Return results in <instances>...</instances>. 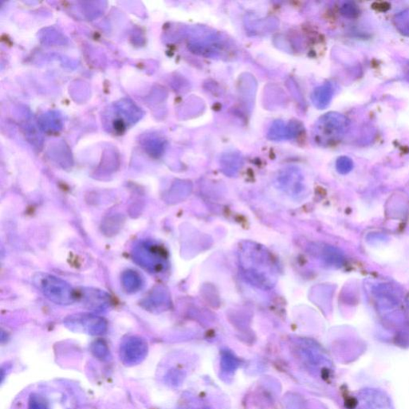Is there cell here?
Listing matches in <instances>:
<instances>
[{
    "instance_id": "1",
    "label": "cell",
    "mask_w": 409,
    "mask_h": 409,
    "mask_svg": "<svg viewBox=\"0 0 409 409\" xmlns=\"http://www.w3.org/2000/svg\"><path fill=\"white\" fill-rule=\"evenodd\" d=\"M239 261L245 278L261 289H271L277 282L278 271L270 252L258 244L247 242L241 247Z\"/></svg>"
},
{
    "instance_id": "2",
    "label": "cell",
    "mask_w": 409,
    "mask_h": 409,
    "mask_svg": "<svg viewBox=\"0 0 409 409\" xmlns=\"http://www.w3.org/2000/svg\"><path fill=\"white\" fill-rule=\"evenodd\" d=\"M33 283L41 293L57 305H72L77 300V292L71 285L51 274L38 273L34 276Z\"/></svg>"
},
{
    "instance_id": "3",
    "label": "cell",
    "mask_w": 409,
    "mask_h": 409,
    "mask_svg": "<svg viewBox=\"0 0 409 409\" xmlns=\"http://www.w3.org/2000/svg\"><path fill=\"white\" fill-rule=\"evenodd\" d=\"M347 128V121L339 113L330 112L321 116L313 129L314 142L321 147H330L343 138Z\"/></svg>"
},
{
    "instance_id": "4",
    "label": "cell",
    "mask_w": 409,
    "mask_h": 409,
    "mask_svg": "<svg viewBox=\"0 0 409 409\" xmlns=\"http://www.w3.org/2000/svg\"><path fill=\"white\" fill-rule=\"evenodd\" d=\"M133 258L137 264L150 273H161L167 266L165 249L152 241L140 242L134 248Z\"/></svg>"
},
{
    "instance_id": "5",
    "label": "cell",
    "mask_w": 409,
    "mask_h": 409,
    "mask_svg": "<svg viewBox=\"0 0 409 409\" xmlns=\"http://www.w3.org/2000/svg\"><path fill=\"white\" fill-rule=\"evenodd\" d=\"M70 328L82 330L91 335H100L106 330V321L102 318L89 313L72 315L66 320Z\"/></svg>"
},
{
    "instance_id": "6",
    "label": "cell",
    "mask_w": 409,
    "mask_h": 409,
    "mask_svg": "<svg viewBox=\"0 0 409 409\" xmlns=\"http://www.w3.org/2000/svg\"><path fill=\"white\" fill-rule=\"evenodd\" d=\"M78 298L89 309H103L110 306V297L104 291L96 289H84L77 292ZM77 298V299H78Z\"/></svg>"
},
{
    "instance_id": "7",
    "label": "cell",
    "mask_w": 409,
    "mask_h": 409,
    "mask_svg": "<svg viewBox=\"0 0 409 409\" xmlns=\"http://www.w3.org/2000/svg\"><path fill=\"white\" fill-rule=\"evenodd\" d=\"M278 183L282 188L292 195H297L302 190L303 177L297 168H288L280 174Z\"/></svg>"
},
{
    "instance_id": "8",
    "label": "cell",
    "mask_w": 409,
    "mask_h": 409,
    "mask_svg": "<svg viewBox=\"0 0 409 409\" xmlns=\"http://www.w3.org/2000/svg\"><path fill=\"white\" fill-rule=\"evenodd\" d=\"M334 96V89L330 84H325L317 87L312 93V102L318 109H325L329 106Z\"/></svg>"
},
{
    "instance_id": "9",
    "label": "cell",
    "mask_w": 409,
    "mask_h": 409,
    "mask_svg": "<svg viewBox=\"0 0 409 409\" xmlns=\"http://www.w3.org/2000/svg\"><path fill=\"white\" fill-rule=\"evenodd\" d=\"M121 282L122 287L128 294L137 293L143 286L142 276L132 270H128L122 273Z\"/></svg>"
},
{
    "instance_id": "10",
    "label": "cell",
    "mask_w": 409,
    "mask_h": 409,
    "mask_svg": "<svg viewBox=\"0 0 409 409\" xmlns=\"http://www.w3.org/2000/svg\"><path fill=\"white\" fill-rule=\"evenodd\" d=\"M169 298L167 292L162 289L153 290L152 293L145 298L144 305L150 309H161L167 307Z\"/></svg>"
},
{
    "instance_id": "11",
    "label": "cell",
    "mask_w": 409,
    "mask_h": 409,
    "mask_svg": "<svg viewBox=\"0 0 409 409\" xmlns=\"http://www.w3.org/2000/svg\"><path fill=\"white\" fill-rule=\"evenodd\" d=\"M122 353L125 355H133V358H139L147 353V344L138 337H130L122 346Z\"/></svg>"
},
{
    "instance_id": "12",
    "label": "cell",
    "mask_w": 409,
    "mask_h": 409,
    "mask_svg": "<svg viewBox=\"0 0 409 409\" xmlns=\"http://www.w3.org/2000/svg\"><path fill=\"white\" fill-rule=\"evenodd\" d=\"M242 163V157L238 153H228L224 155L221 160V166L223 171L228 175H235L241 168Z\"/></svg>"
},
{
    "instance_id": "13",
    "label": "cell",
    "mask_w": 409,
    "mask_h": 409,
    "mask_svg": "<svg viewBox=\"0 0 409 409\" xmlns=\"http://www.w3.org/2000/svg\"><path fill=\"white\" fill-rule=\"evenodd\" d=\"M267 138L272 141H283V140L289 139L287 125L280 120L274 122L267 133Z\"/></svg>"
},
{
    "instance_id": "14",
    "label": "cell",
    "mask_w": 409,
    "mask_h": 409,
    "mask_svg": "<svg viewBox=\"0 0 409 409\" xmlns=\"http://www.w3.org/2000/svg\"><path fill=\"white\" fill-rule=\"evenodd\" d=\"M288 138L294 139L300 136L304 131V126L299 121H291L287 124Z\"/></svg>"
},
{
    "instance_id": "15",
    "label": "cell",
    "mask_w": 409,
    "mask_h": 409,
    "mask_svg": "<svg viewBox=\"0 0 409 409\" xmlns=\"http://www.w3.org/2000/svg\"><path fill=\"white\" fill-rule=\"evenodd\" d=\"M337 169L339 173L348 174L353 169V162L347 157H341L337 161Z\"/></svg>"
}]
</instances>
